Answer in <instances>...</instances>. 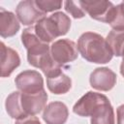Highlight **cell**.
<instances>
[{"instance_id":"3957f363","label":"cell","mask_w":124,"mask_h":124,"mask_svg":"<svg viewBox=\"0 0 124 124\" xmlns=\"http://www.w3.org/2000/svg\"><path fill=\"white\" fill-rule=\"evenodd\" d=\"M70 17L62 12H56L49 16H44L37 21L34 29L40 40L48 44L57 37L66 35L70 30Z\"/></svg>"},{"instance_id":"ac0fdd59","label":"cell","mask_w":124,"mask_h":124,"mask_svg":"<svg viewBox=\"0 0 124 124\" xmlns=\"http://www.w3.org/2000/svg\"><path fill=\"white\" fill-rule=\"evenodd\" d=\"M108 24L112 27V29L115 30L124 29V1L114 6Z\"/></svg>"},{"instance_id":"5bb4252c","label":"cell","mask_w":124,"mask_h":124,"mask_svg":"<svg viewBox=\"0 0 124 124\" xmlns=\"http://www.w3.org/2000/svg\"><path fill=\"white\" fill-rule=\"evenodd\" d=\"M46 86L53 94H65L71 89L72 80L62 71H59L46 78Z\"/></svg>"},{"instance_id":"2e32d148","label":"cell","mask_w":124,"mask_h":124,"mask_svg":"<svg viewBox=\"0 0 124 124\" xmlns=\"http://www.w3.org/2000/svg\"><path fill=\"white\" fill-rule=\"evenodd\" d=\"M107 44L113 55L123 56L124 53V29H112L106 38Z\"/></svg>"},{"instance_id":"ba28073f","label":"cell","mask_w":124,"mask_h":124,"mask_svg":"<svg viewBox=\"0 0 124 124\" xmlns=\"http://www.w3.org/2000/svg\"><path fill=\"white\" fill-rule=\"evenodd\" d=\"M15 83L22 93H37L44 89V79L42 75L33 70H26L19 73Z\"/></svg>"},{"instance_id":"7402d4cb","label":"cell","mask_w":124,"mask_h":124,"mask_svg":"<svg viewBox=\"0 0 124 124\" xmlns=\"http://www.w3.org/2000/svg\"><path fill=\"white\" fill-rule=\"evenodd\" d=\"M116 115H117V124H124V104L117 108Z\"/></svg>"},{"instance_id":"6da1fadb","label":"cell","mask_w":124,"mask_h":124,"mask_svg":"<svg viewBox=\"0 0 124 124\" xmlns=\"http://www.w3.org/2000/svg\"><path fill=\"white\" fill-rule=\"evenodd\" d=\"M21 42L27 50V60L33 67L39 68L47 78L59 71V66L52 58L50 53V46L44 43L37 36L34 26L25 28L21 33Z\"/></svg>"},{"instance_id":"7c38bea8","label":"cell","mask_w":124,"mask_h":124,"mask_svg":"<svg viewBox=\"0 0 124 124\" xmlns=\"http://www.w3.org/2000/svg\"><path fill=\"white\" fill-rule=\"evenodd\" d=\"M18 53L1 42V77L7 78L19 66Z\"/></svg>"},{"instance_id":"7a4b0ae2","label":"cell","mask_w":124,"mask_h":124,"mask_svg":"<svg viewBox=\"0 0 124 124\" xmlns=\"http://www.w3.org/2000/svg\"><path fill=\"white\" fill-rule=\"evenodd\" d=\"M78 49L80 55L91 63H108L113 54L110 51L106 39L95 32H85L78 40Z\"/></svg>"},{"instance_id":"277c9868","label":"cell","mask_w":124,"mask_h":124,"mask_svg":"<svg viewBox=\"0 0 124 124\" xmlns=\"http://www.w3.org/2000/svg\"><path fill=\"white\" fill-rule=\"evenodd\" d=\"M50 53L53 60L59 66H64L78 58V49L75 42L69 39H60L52 43Z\"/></svg>"},{"instance_id":"9a60e30c","label":"cell","mask_w":124,"mask_h":124,"mask_svg":"<svg viewBox=\"0 0 124 124\" xmlns=\"http://www.w3.org/2000/svg\"><path fill=\"white\" fill-rule=\"evenodd\" d=\"M90 117L91 124H115L114 110L109 101L98 107Z\"/></svg>"},{"instance_id":"603a6c76","label":"cell","mask_w":124,"mask_h":124,"mask_svg":"<svg viewBox=\"0 0 124 124\" xmlns=\"http://www.w3.org/2000/svg\"><path fill=\"white\" fill-rule=\"evenodd\" d=\"M123 59H122V62L120 64V74L122 75V77H124V53H123Z\"/></svg>"},{"instance_id":"44dd1931","label":"cell","mask_w":124,"mask_h":124,"mask_svg":"<svg viewBox=\"0 0 124 124\" xmlns=\"http://www.w3.org/2000/svg\"><path fill=\"white\" fill-rule=\"evenodd\" d=\"M15 124H42V123L40 122V120L36 116L29 115V116H26L24 118L16 120Z\"/></svg>"},{"instance_id":"8fae6325","label":"cell","mask_w":124,"mask_h":124,"mask_svg":"<svg viewBox=\"0 0 124 124\" xmlns=\"http://www.w3.org/2000/svg\"><path fill=\"white\" fill-rule=\"evenodd\" d=\"M69 116L67 106L62 102H51L43 112V119L46 124H65Z\"/></svg>"},{"instance_id":"30bf717a","label":"cell","mask_w":124,"mask_h":124,"mask_svg":"<svg viewBox=\"0 0 124 124\" xmlns=\"http://www.w3.org/2000/svg\"><path fill=\"white\" fill-rule=\"evenodd\" d=\"M16 17L23 25H31L36 23L45 16L46 14L41 12L37 7L35 1L25 0L20 1L16 9Z\"/></svg>"},{"instance_id":"d6986e66","label":"cell","mask_w":124,"mask_h":124,"mask_svg":"<svg viewBox=\"0 0 124 124\" xmlns=\"http://www.w3.org/2000/svg\"><path fill=\"white\" fill-rule=\"evenodd\" d=\"M37 7L41 12L44 14L53 12L56 10H59L62 7L61 1H54V0H36L35 1Z\"/></svg>"},{"instance_id":"e0dca14e","label":"cell","mask_w":124,"mask_h":124,"mask_svg":"<svg viewBox=\"0 0 124 124\" xmlns=\"http://www.w3.org/2000/svg\"><path fill=\"white\" fill-rule=\"evenodd\" d=\"M19 95L20 91H15L12 92L6 99L5 102V108L7 113L14 119H21L26 117L21 109L20 101H19Z\"/></svg>"},{"instance_id":"52a82bcc","label":"cell","mask_w":124,"mask_h":124,"mask_svg":"<svg viewBox=\"0 0 124 124\" xmlns=\"http://www.w3.org/2000/svg\"><path fill=\"white\" fill-rule=\"evenodd\" d=\"M81 8L91 18L108 23L112 16L114 5L110 1H78Z\"/></svg>"},{"instance_id":"5b68a950","label":"cell","mask_w":124,"mask_h":124,"mask_svg":"<svg viewBox=\"0 0 124 124\" xmlns=\"http://www.w3.org/2000/svg\"><path fill=\"white\" fill-rule=\"evenodd\" d=\"M108 101H109L108 98L104 94L88 91L74 105L73 111L82 117L91 116L98 107Z\"/></svg>"},{"instance_id":"9c48e42d","label":"cell","mask_w":124,"mask_h":124,"mask_svg":"<svg viewBox=\"0 0 124 124\" xmlns=\"http://www.w3.org/2000/svg\"><path fill=\"white\" fill-rule=\"evenodd\" d=\"M116 74L107 67H100L95 69L89 78L90 85L94 89L100 91L111 90L116 84Z\"/></svg>"},{"instance_id":"ffe728a7","label":"cell","mask_w":124,"mask_h":124,"mask_svg":"<svg viewBox=\"0 0 124 124\" xmlns=\"http://www.w3.org/2000/svg\"><path fill=\"white\" fill-rule=\"evenodd\" d=\"M65 11L69 13L74 18H81L85 16L84 10L81 8L79 2L75 1H65L64 2Z\"/></svg>"},{"instance_id":"4fadbf2b","label":"cell","mask_w":124,"mask_h":124,"mask_svg":"<svg viewBox=\"0 0 124 124\" xmlns=\"http://www.w3.org/2000/svg\"><path fill=\"white\" fill-rule=\"evenodd\" d=\"M20 28L18 18L13 14L0 8V35L2 38H9L15 36Z\"/></svg>"},{"instance_id":"8992f818","label":"cell","mask_w":124,"mask_h":124,"mask_svg":"<svg viewBox=\"0 0 124 124\" xmlns=\"http://www.w3.org/2000/svg\"><path fill=\"white\" fill-rule=\"evenodd\" d=\"M47 93L45 89L37 93H22L20 92L19 101L21 109L25 116L36 115L46 108L47 101Z\"/></svg>"}]
</instances>
